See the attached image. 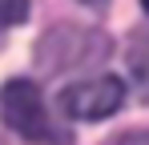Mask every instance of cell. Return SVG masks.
Returning <instances> with one entry per match:
<instances>
[{
  "label": "cell",
  "instance_id": "6da1fadb",
  "mask_svg": "<svg viewBox=\"0 0 149 145\" xmlns=\"http://www.w3.org/2000/svg\"><path fill=\"white\" fill-rule=\"evenodd\" d=\"M0 121H4L8 129H16V133H20L24 141H32V145H69V137L52 125L45 93H40L32 81H24V77L0 85Z\"/></svg>",
  "mask_w": 149,
  "mask_h": 145
},
{
  "label": "cell",
  "instance_id": "7a4b0ae2",
  "mask_svg": "<svg viewBox=\"0 0 149 145\" xmlns=\"http://www.w3.org/2000/svg\"><path fill=\"white\" fill-rule=\"evenodd\" d=\"M109 52V40L93 32V28H52L49 36L36 45V65L45 72H69V69H85Z\"/></svg>",
  "mask_w": 149,
  "mask_h": 145
},
{
  "label": "cell",
  "instance_id": "3957f363",
  "mask_svg": "<svg viewBox=\"0 0 149 145\" xmlns=\"http://www.w3.org/2000/svg\"><path fill=\"white\" fill-rule=\"evenodd\" d=\"M121 101L125 85L117 77H89V81L61 89V113L69 121H105L121 109Z\"/></svg>",
  "mask_w": 149,
  "mask_h": 145
},
{
  "label": "cell",
  "instance_id": "277c9868",
  "mask_svg": "<svg viewBox=\"0 0 149 145\" xmlns=\"http://www.w3.org/2000/svg\"><path fill=\"white\" fill-rule=\"evenodd\" d=\"M125 61H129V72H133L137 81L149 85V28H137V32L129 36V52H125Z\"/></svg>",
  "mask_w": 149,
  "mask_h": 145
},
{
  "label": "cell",
  "instance_id": "5b68a950",
  "mask_svg": "<svg viewBox=\"0 0 149 145\" xmlns=\"http://www.w3.org/2000/svg\"><path fill=\"white\" fill-rule=\"evenodd\" d=\"M24 20H28V0H0V28H12Z\"/></svg>",
  "mask_w": 149,
  "mask_h": 145
},
{
  "label": "cell",
  "instance_id": "8992f818",
  "mask_svg": "<svg viewBox=\"0 0 149 145\" xmlns=\"http://www.w3.org/2000/svg\"><path fill=\"white\" fill-rule=\"evenodd\" d=\"M109 145H149V129H129V133H117Z\"/></svg>",
  "mask_w": 149,
  "mask_h": 145
},
{
  "label": "cell",
  "instance_id": "52a82bcc",
  "mask_svg": "<svg viewBox=\"0 0 149 145\" xmlns=\"http://www.w3.org/2000/svg\"><path fill=\"white\" fill-rule=\"evenodd\" d=\"M141 4H145V12H149V0H141Z\"/></svg>",
  "mask_w": 149,
  "mask_h": 145
}]
</instances>
